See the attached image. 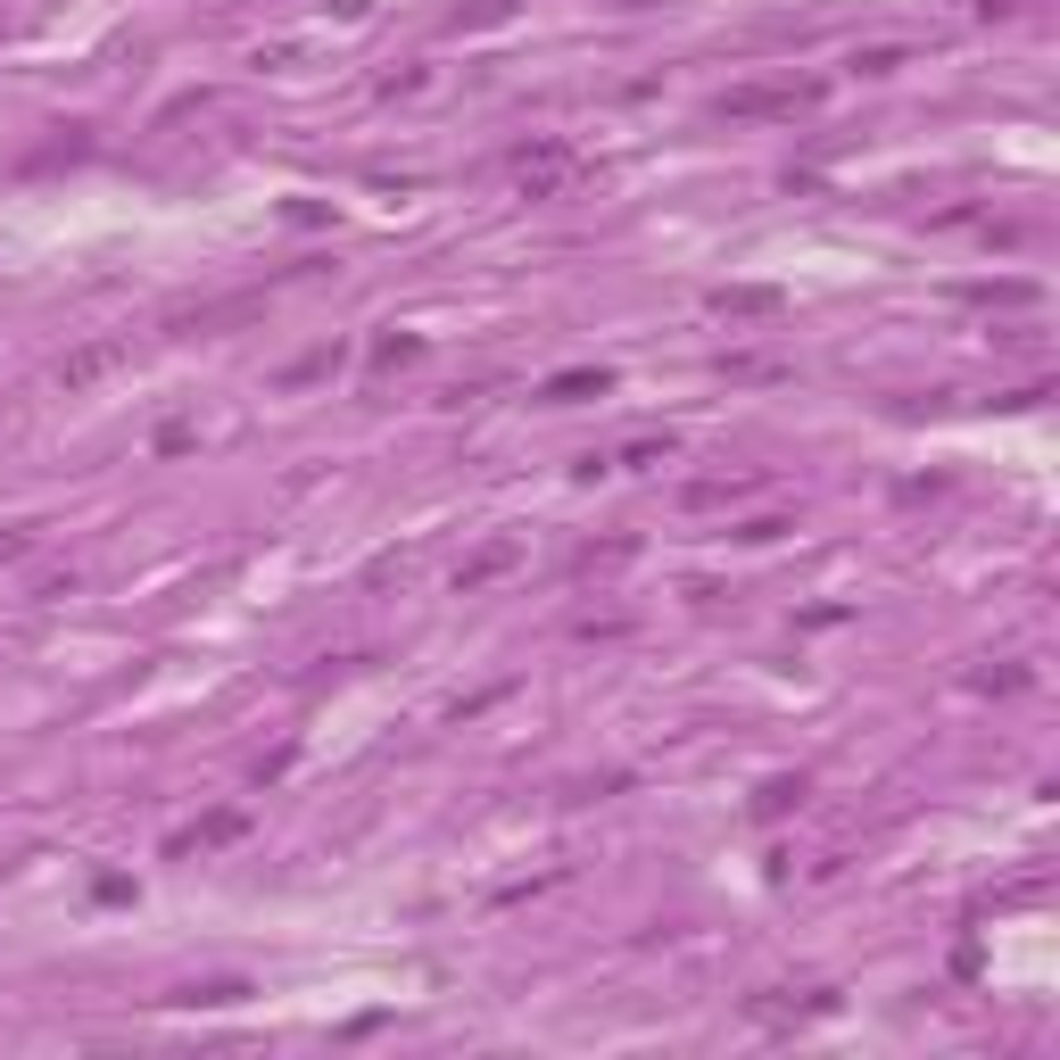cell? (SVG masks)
I'll return each instance as SVG.
<instances>
[{
    "mask_svg": "<svg viewBox=\"0 0 1060 1060\" xmlns=\"http://www.w3.org/2000/svg\"><path fill=\"white\" fill-rule=\"evenodd\" d=\"M572 167H580V158H572V149H563V141H539V149H522V158H514L522 191H556V183H563V174H572Z\"/></svg>",
    "mask_w": 1060,
    "mask_h": 1060,
    "instance_id": "6da1fadb",
    "label": "cell"
},
{
    "mask_svg": "<svg viewBox=\"0 0 1060 1060\" xmlns=\"http://www.w3.org/2000/svg\"><path fill=\"white\" fill-rule=\"evenodd\" d=\"M812 92H729V109L738 116H754V109H803Z\"/></svg>",
    "mask_w": 1060,
    "mask_h": 1060,
    "instance_id": "3957f363",
    "label": "cell"
},
{
    "mask_svg": "<svg viewBox=\"0 0 1060 1060\" xmlns=\"http://www.w3.org/2000/svg\"><path fill=\"white\" fill-rule=\"evenodd\" d=\"M116 356H125L116 340H109V349H83V356H67V365H58V381L75 390V381H92V373H100V365H116Z\"/></svg>",
    "mask_w": 1060,
    "mask_h": 1060,
    "instance_id": "7a4b0ae2",
    "label": "cell"
},
{
    "mask_svg": "<svg viewBox=\"0 0 1060 1060\" xmlns=\"http://www.w3.org/2000/svg\"><path fill=\"white\" fill-rule=\"evenodd\" d=\"M589 390H605V373H563V381H547L556 407H572V398H589Z\"/></svg>",
    "mask_w": 1060,
    "mask_h": 1060,
    "instance_id": "277c9868",
    "label": "cell"
}]
</instances>
